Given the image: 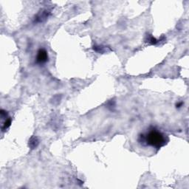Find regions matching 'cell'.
I'll list each match as a JSON object with an SVG mask.
<instances>
[{"instance_id":"cell-1","label":"cell","mask_w":189,"mask_h":189,"mask_svg":"<svg viewBox=\"0 0 189 189\" xmlns=\"http://www.w3.org/2000/svg\"><path fill=\"white\" fill-rule=\"evenodd\" d=\"M140 138V142L157 149H160L162 146H165L167 142L166 137L164 135V134L154 128L148 131L146 134H142Z\"/></svg>"},{"instance_id":"cell-2","label":"cell","mask_w":189,"mask_h":189,"mask_svg":"<svg viewBox=\"0 0 189 189\" xmlns=\"http://www.w3.org/2000/svg\"><path fill=\"white\" fill-rule=\"evenodd\" d=\"M48 60V55L44 49H40L37 52L36 62L39 64H44Z\"/></svg>"},{"instance_id":"cell-3","label":"cell","mask_w":189,"mask_h":189,"mask_svg":"<svg viewBox=\"0 0 189 189\" xmlns=\"http://www.w3.org/2000/svg\"><path fill=\"white\" fill-rule=\"evenodd\" d=\"M38 145H39V140H38L37 137H31L29 141V146H30L31 149L36 148Z\"/></svg>"},{"instance_id":"cell-4","label":"cell","mask_w":189,"mask_h":189,"mask_svg":"<svg viewBox=\"0 0 189 189\" xmlns=\"http://www.w3.org/2000/svg\"><path fill=\"white\" fill-rule=\"evenodd\" d=\"M11 119L10 118H6V121H5L4 124H3V126H2V131H5L6 130V129H8V127H9L10 126H11Z\"/></svg>"}]
</instances>
